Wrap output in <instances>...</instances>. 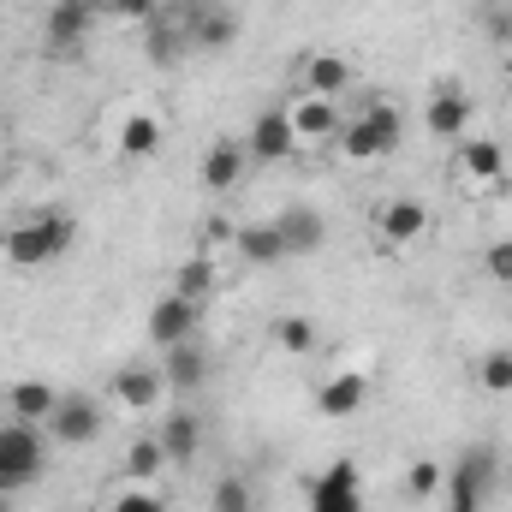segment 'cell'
I'll return each instance as SVG.
<instances>
[{"instance_id":"cell-33","label":"cell","mask_w":512,"mask_h":512,"mask_svg":"<svg viewBox=\"0 0 512 512\" xmlns=\"http://www.w3.org/2000/svg\"><path fill=\"white\" fill-rule=\"evenodd\" d=\"M233 239H239V227H233V221H227V215H209V221H203V227H197V251H233Z\"/></svg>"},{"instance_id":"cell-8","label":"cell","mask_w":512,"mask_h":512,"mask_svg":"<svg viewBox=\"0 0 512 512\" xmlns=\"http://www.w3.org/2000/svg\"><path fill=\"white\" fill-rule=\"evenodd\" d=\"M48 435H54V447H90L102 435V405L90 393H60V405L48 417Z\"/></svg>"},{"instance_id":"cell-29","label":"cell","mask_w":512,"mask_h":512,"mask_svg":"<svg viewBox=\"0 0 512 512\" xmlns=\"http://www.w3.org/2000/svg\"><path fill=\"white\" fill-rule=\"evenodd\" d=\"M477 387H483L489 399H507L512 393V346L483 352V364H477Z\"/></svg>"},{"instance_id":"cell-32","label":"cell","mask_w":512,"mask_h":512,"mask_svg":"<svg viewBox=\"0 0 512 512\" xmlns=\"http://www.w3.org/2000/svg\"><path fill=\"white\" fill-rule=\"evenodd\" d=\"M441 483H447V477H441V465H435V459H417V465L405 471V495H411V501L441 495Z\"/></svg>"},{"instance_id":"cell-5","label":"cell","mask_w":512,"mask_h":512,"mask_svg":"<svg viewBox=\"0 0 512 512\" xmlns=\"http://www.w3.org/2000/svg\"><path fill=\"white\" fill-rule=\"evenodd\" d=\"M489 489H495V453L489 447L459 453V465L447 471V512H483Z\"/></svg>"},{"instance_id":"cell-9","label":"cell","mask_w":512,"mask_h":512,"mask_svg":"<svg viewBox=\"0 0 512 512\" xmlns=\"http://www.w3.org/2000/svg\"><path fill=\"white\" fill-rule=\"evenodd\" d=\"M286 120H292V137H298V149L304 143H334V131H340V102L334 96H310V90H298L292 102H286Z\"/></svg>"},{"instance_id":"cell-23","label":"cell","mask_w":512,"mask_h":512,"mask_svg":"<svg viewBox=\"0 0 512 512\" xmlns=\"http://www.w3.org/2000/svg\"><path fill=\"white\" fill-rule=\"evenodd\" d=\"M233 256H245L251 268H280V262H292V256H286V239H280V227H274V221H251V227H239Z\"/></svg>"},{"instance_id":"cell-12","label":"cell","mask_w":512,"mask_h":512,"mask_svg":"<svg viewBox=\"0 0 512 512\" xmlns=\"http://www.w3.org/2000/svg\"><path fill=\"white\" fill-rule=\"evenodd\" d=\"M245 155H251L256 167H274V161H292V155H298V137H292L286 108H268V114H256L251 137H245Z\"/></svg>"},{"instance_id":"cell-36","label":"cell","mask_w":512,"mask_h":512,"mask_svg":"<svg viewBox=\"0 0 512 512\" xmlns=\"http://www.w3.org/2000/svg\"><path fill=\"white\" fill-rule=\"evenodd\" d=\"M0 512H18V495H6V489H0Z\"/></svg>"},{"instance_id":"cell-11","label":"cell","mask_w":512,"mask_h":512,"mask_svg":"<svg viewBox=\"0 0 512 512\" xmlns=\"http://www.w3.org/2000/svg\"><path fill=\"white\" fill-rule=\"evenodd\" d=\"M245 167H251L245 143L221 137V143H209V149H203V161H197V185H203L209 197H227V191H233V185L245 179Z\"/></svg>"},{"instance_id":"cell-22","label":"cell","mask_w":512,"mask_h":512,"mask_svg":"<svg viewBox=\"0 0 512 512\" xmlns=\"http://www.w3.org/2000/svg\"><path fill=\"white\" fill-rule=\"evenodd\" d=\"M298 66H304L298 84H304L310 96H334V102H340V96L352 90V78H358L346 54H310V60H298Z\"/></svg>"},{"instance_id":"cell-20","label":"cell","mask_w":512,"mask_h":512,"mask_svg":"<svg viewBox=\"0 0 512 512\" xmlns=\"http://www.w3.org/2000/svg\"><path fill=\"white\" fill-rule=\"evenodd\" d=\"M334 149H340V161H382V155H393V143H387L382 131H376V120L370 114H346L340 120V131H334Z\"/></svg>"},{"instance_id":"cell-21","label":"cell","mask_w":512,"mask_h":512,"mask_svg":"<svg viewBox=\"0 0 512 512\" xmlns=\"http://www.w3.org/2000/svg\"><path fill=\"white\" fill-rule=\"evenodd\" d=\"M155 441L167 447V459H173V465H191V459H197V447H203V417H197L191 405H173V411L161 417Z\"/></svg>"},{"instance_id":"cell-15","label":"cell","mask_w":512,"mask_h":512,"mask_svg":"<svg viewBox=\"0 0 512 512\" xmlns=\"http://www.w3.org/2000/svg\"><path fill=\"white\" fill-rule=\"evenodd\" d=\"M274 227H280V239H286V256H316L328 245V221H322V209H310V203L280 209Z\"/></svg>"},{"instance_id":"cell-16","label":"cell","mask_w":512,"mask_h":512,"mask_svg":"<svg viewBox=\"0 0 512 512\" xmlns=\"http://www.w3.org/2000/svg\"><path fill=\"white\" fill-rule=\"evenodd\" d=\"M108 393H114L126 411H155V405H161V393H167V376H161V370H149V364H120V370L108 376Z\"/></svg>"},{"instance_id":"cell-4","label":"cell","mask_w":512,"mask_h":512,"mask_svg":"<svg viewBox=\"0 0 512 512\" xmlns=\"http://www.w3.org/2000/svg\"><path fill=\"white\" fill-rule=\"evenodd\" d=\"M179 24H185L191 48H209V54H221V48L239 42V12L227 0H185L179 6Z\"/></svg>"},{"instance_id":"cell-18","label":"cell","mask_w":512,"mask_h":512,"mask_svg":"<svg viewBox=\"0 0 512 512\" xmlns=\"http://www.w3.org/2000/svg\"><path fill=\"white\" fill-rule=\"evenodd\" d=\"M161 143H167V131H161V114H149V108H131L120 131H114L120 161H149V155H161Z\"/></svg>"},{"instance_id":"cell-10","label":"cell","mask_w":512,"mask_h":512,"mask_svg":"<svg viewBox=\"0 0 512 512\" xmlns=\"http://www.w3.org/2000/svg\"><path fill=\"white\" fill-rule=\"evenodd\" d=\"M453 167H459V179H465L471 191H489V185L507 179V149H501L495 137H459Z\"/></svg>"},{"instance_id":"cell-14","label":"cell","mask_w":512,"mask_h":512,"mask_svg":"<svg viewBox=\"0 0 512 512\" xmlns=\"http://www.w3.org/2000/svg\"><path fill=\"white\" fill-rule=\"evenodd\" d=\"M96 18H102V12H96V6H84V0H54V6H48V18H42L48 48H54V54H72V48L96 30Z\"/></svg>"},{"instance_id":"cell-17","label":"cell","mask_w":512,"mask_h":512,"mask_svg":"<svg viewBox=\"0 0 512 512\" xmlns=\"http://www.w3.org/2000/svg\"><path fill=\"white\" fill-rule=\"evenodd\" d=\"M161 376H167V393H203V387H209V376H215V358L191 340V346L161 352Z\"/></svg>"},{"instance_id":"cell-19","label":"cell","mask_w":512,"mask_h":512,"mask_svg":"<svg viewBox=\"0 0 512 512\" xmlns=\"http://www.w3.org/2000/svg\"><path fill=\"white\" fill-rule=\"evenodd\" d=\"M364 399H370V376L364 370H340V376H328V382L316 387V411L322 417H358L364 411Z\"/></svg>"},{"instance_id":"cell-26","label":"cell","mask_w":512,"mask_h":512,"mask_svg":"<svg viewBox=\"0 0 512 512\" xmlns=\"http://www.w3.org/2000/svg\"><path fill=\"white\" fill-rule=\"evenodd\" d=\"M54 405H60V393H54L48 382H36V376L6 387V411H12L18 423H48V417H54Z\"/></svg>"},{"instance_id":"cell-1","label":"cell","mask_w":512,"mask_h":512,"mask_svg":"<svg viewBox=\"0 0 512 512\" xmlns=\"http://www.w3.org/2000/svg\"><path fill=\"white\" fill-rule=\"evenodd\" d=\"M72 245H78V221L66 209H42V215L6 227V239H0V251H6L12 268H48V262H60Z\"/></svg>"},{"instance_id":"cell-27","label":"cell","mask_w":512,"mask_h":512,"mask_svg":"<svg viewBox=\"0 0 512 512\" xmlns=\"http://www.w3.org/2000/svg\"><path fill=\"white\" fill-rule=\"evenodd\" d=\"M167 465H173V459H167V447H161L155 435H137L126 447V483H161Z\"/></svg>"},{"instance_id":"cell-35","label":"cell","mask_w":512,"mask_h":512,"mask_svg":"<svg viewBox=\"0 0 512 512\" xmlns=\"http://www.w3.org/2000/svg\"><path fill=\"white\" fill-rule=\"evenodd\" d=\"M102 18H114V24H149V18H161V12H155V0H114Z\"/></svg>"},{"instance_id":"cell-13","label":"cell","mask_w":512,"mask_h":512,"mask_svg":"<svg viewBox=\"0 0 512 512\" xmlns=\"http://www.w3.org/2000/svg\"><path fill=\"white\" fill-rule=\"evenodd\" d=\"M471 96L459 90V84H441L429 102H423V126H429V137H441V143H459L465 131H471Z\"/></svg>"},{"instance_id":"cell-7","label":"cell","mask_w":512,"mask_h":512,"mask_svg":"<svg viewBox=\"0 0 512 512\" xmlns=\"http://www.w3.org/2000/svg\"><path fill=\"white\" fill-rule=\"evenodd\" d=\"M197 328H203V304H191V298H179V292H161V298H155V310H149V340H155L161 352L191 346Z\"/></svg>"},{"instance_id":"cell-24","label":"cell","mask_w":512,"mask_h":512,"mask_svg":"<svg viewBox=\"0 0 512 512\" xmlns=\"http://www.w3.org/2000/svg\"><path fill=\"white\" fill-rule=\"evenodd\" d=\"M173 292L179 298H191V304H209L215 292H221V262L209 251H191L179 262V274H173Z\"/></svg>"},{"instance_id":"cell-6","label":"cell","mask_w":512,"mask_h":512,"mask_svg":"<svg viewBox=\"0 0 512 512\" xmlns=\"http://www.w3.org/2000/svg\"><path fill=\"white\" fill-rule=\"evenodd\" d=\"M376 239L387 251H411L429 239V203L423 197H387L376 209Z\"/></svg>"},{"instance_id":"cell-30","label":"cell","mask_w":512,"mask_h":512,"mask_svg":"<svg viewBox=\"0 0 512 512\" xmlns=\"http://www.w3.org/2000/svg\"><path fill=\"white\" fill-rule=\"evenodd\" d=\"M209 507L215 512H256V495L245 477H221L215 489H209Z\"/></svg>"},{"instance_id":"cell-25","label":"cell","mask_w":512,"mask_h":512,"mask_svg":"<svg viewBox=\"0 0 512 512\" xmlns=\"http://www.w3.org/2000/svg\"><path fill=\"white\" fill-rule=\"evenodd\" d=\"M143 48H149L155 66H179V60L191 54V36H185L179 18H149V24H143Z\"/></svg>"},{"instance_id":"cell-34","label":"cell","mask_w":512,"mask_h":512,"mask_svg":"<svg viewBox=\"0 0 512 512\" xmlns=\"http://www.w3.org/2000/svg\"><path fill=\"white\" fill-rule=\"evenodd\" d=\"M483 274H489L495 286H512V239H495V245L483 251Z\"/></svg>"},{"instance_id":"cell-37","label":"cell","mask_w":512,"mask_h":512,"mask_svg":"<svg viewBox=\"0 0 512 512\" xmlns=\"http://www.w3.org/2000/svg\"><path fill=\"white\" fill-rule=\"evenodd\" d=\"M84 6H96V12H108V6H114V0H84Z\"/></svg>"},{"instance_id":"cell-28","label":"cell","mask_w":512,"mask_h":512,"mask_svg":"<svg viewBox=\"0 0 512 512\" xmlns=\"http://www.w3.org/2000/svg\"><path fill=\"white\" fill-rule=\"evenodd\" d=\"M274 346L292 352V358H310V352L322 346V328H316L310 316H280V322H274Z\"/></svg>"},{"instance_id":"cell-3","label":"cell","mask_w":512,"mask_h":512,"mask_svg":"<svg viewBox=\"0 0 512 512\" xmlns=\"http://www.w3.org/2000/svg\"><path fill=\"white\" fill-rule=\"evenodd\" d=\"M304 495H310V512H364V471L352 459H334L304 483Z\"/></svg>"},{"instance_id":"cell-39","label":"cell","mask_w":512,"mask_h":512,"mask_svg":"<svg viewBox=\"0 0 512 512\" xmlns=\"http://www.w3.org/2000/svg\"><path fill=\"white\" fill-rule=\"evenodd\" d=\"M507 42H512V36H507Z\"/></svg>"},{"instance_id":"cell-31","label":"cell","mask_w":512,"mask_h":512,"mask_svg":"<svg viewBox=\"0 0 512 512\" xmlns=\"http://www.w3.org/2000/svg\"><path fill=\"white\" fill-rule=\"evenodd\" d=\"M108 512H167V501H161V489L155 483H126L120 495H114V507Z\"/></svg>"},{"instance_id":"cell-38","label":"cell","mask_w":512,"mask_h":512,"mask_svg":"<svg viewBox=\"0 0 512 512\" xmlns=\"http://www.w3.org/2000/svg\"><path fill=\"white\" fill-rule=\"evenodd\" d=\"M507 102H512V66H507Z\"/></svg>"},{"instance_id":"cell-2","label":"cell","mask_w":512,"mask_h":512,"mask_svg":"<svg viewBox=\"0 0 512 512\" xmlns=\"http://www.w3.org/2000/svg\"><path fill=\"white\" fill-rule=\"evenodd\" d=\"M42 471H48V435H42V423L6 417L0 423V489L24 495L30 483H42Z\"/></svg>"}]
</instances>
